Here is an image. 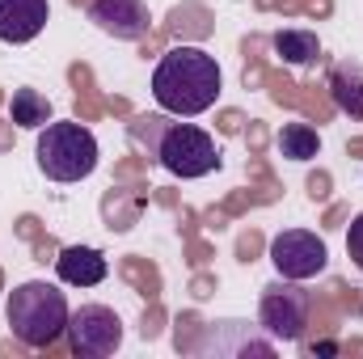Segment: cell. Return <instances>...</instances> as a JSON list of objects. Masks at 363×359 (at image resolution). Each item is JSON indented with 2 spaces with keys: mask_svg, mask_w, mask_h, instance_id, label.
<instances>
[{
  "mask_svg": "<svg viewBox=\"0 0 363 359\" xmlns=\"http://www.w3.org/2000/svg\"><path fill=\"white\" fill-rule=\"evenodd\" d=\"M224 89V77H220V64L211 51L203 47H169L157 68H152V97L165 114H178V118H194L203 110H211L220 101Z\"/></svg>",
  "mask_w": 363,
  "mask_h": 359,
  "instance_id": "1",
  "label": "cell"
},
{
  "mask_svg": "<svg viewBox=\"0 0 363 359\" xmlns=\"http://www.w3.org/2000/svg\"><path fill=\"white\" fill-rule=\"evenodd\" d=\"M68 296L47 283V279H30V283H17L9 292V326H13V338L43 351L51 343H60L68 334Z\"/></svg>",
  "mask_w": 363,
  "mask_h": 359,
  "instance_id": "2",
  "label": "cell"
},
{
  "mask_svg": "<svg viewBox=\"0 0 363 359\" xmlns=\"http://www.w3.org/2000/svg\"><path fill=\"white\" fill-rule=\"evenodd\" d=\"M34 157L51 182H81L97 170V136L85 123H47L38 127Z\"/></svg>",
  "mask_w": 363,
  "mask_h": 359,
  "instance_id": "3",
  "label": "cell"
},
{
  "mask_svg": "<svg viewBox=\"0 0 363 359\" xmlns=\"http://www.w3.org/2000/svg\"><path fill=\"white\" fill-rule=\"evenodd\" d=\"M157 161L174 174V178H207L220 170V148L216 140L194 127V123H165L157 136Z\"/></svg>",
  "mask_w": 363,
  "mask_h": 359,
  "instance_id": "4",
  "label": "cell"
},
{
  "mask_svg": "<svg viewBox=\"0 0 363 359\" xmlns=\"http://www.w3.org/2000/svg\"><path fill=\"white\" fill-rule=\"evenodd\" d=\"M308 292L300 287V279H274L271 287H262V309H258V321L262 330L271 334L274 343H300L304 338V326H308Z\"/></svg>",
  "mask_w": 363,
  "mask_h": 359,
  "instance_id": "5",
  "label": "cell"
},
{
  "mask_svg": "<svg viewBox=\"0 0 363 359\" xmlns=\"http://www.w3.org/2000/svg\"><path fill=\"white\" fill-rule=\"evenodd\" d=\"M68 343H72L77 355H85V359L114 355L118 343H123V321L106 304H81L68 317Z\"/></svg>",
  "mask_w": 363,
  "mask_h": 359,
  "instance_id": "6",
  "label": "cell"
},
{
  "mask_svg": "<svg viewBox=\"0 0 363 359\" xmlns=\"http://www.w3.org/2000/svg\"><path fill=\"white\" fill-rule=\"evenodd\" d=\"M271 263L283 279H317L321 270L330 267V250L317 233L308 228H283L271 241Z\"/></svg>",
  "mask_w": 363,
  "mask_h": 359,
  "instance_id": "7",
  "label": "cell"
},
{
  "mask_svg": "<svg viewBox=\"0 0 363 359\" xmlns=\"http://www.w3.org/2000/svg\"><path fill=\"white\" fill-rule=\"evenodd\" d=\"M89 21L110 34V38H123V43H140L152 26V13L144 0H93L89 4Z\"/></svg>",
  "mask_w": 363,
  "mask_h": 359,
  "instance_id": "8",
  "label": "cell"
},
{
  "mask_svg": "<svg viewBox=\"0 0 363 359\" xmlns=\"http://www.w3.org/2000/svg\"><path fill=\"white\" fill-rule=\"evenodd\" d=\"M51 21L47 0H0V43H34Z\"/></svg>",
  "mask_w": 363,
  "mask_h": 359,
  "instance_id": "9",
  "label": "cell"
},
{
  "mask_svg": "<svg viewBox=\"0 0 363 359\" xmlns=\"http://www.w3.org/2000/svg\"><path fill=\"white\" fill-rule=\"evenodd\" d=\"M106 254L101 250H93V245H68V250H60V258H55V275L68 283V287H97L101 279H106Z\"/></svg>",
  "mask_w": 363,
  "mask_h": 359,
  "instance_id": "10",
  "label": "cell"
},
{
  "mask_svg": "<svg viewBox=\"0 0 363 359\" xmlns=\"http://www.w3.org/2000/svg\"><path fill=\"white\" fill-rule=\"evenodd\" d=\"M330 97L347 118L363 123V68L355 60H338L330 68Z\"/></svg>",
  "mask_w": 363,
  "mask_h": 359,
  "instance_id": "11",
  "label": "cell"
},
{
  "mask_svg": "<svg viewBox=\"0 0 363 359\" xmlns=\"http://www.w3.org/2000/svg\"><path fill=\"white\" fill-rule=\"evenodd\" d=\"M271 47H274V55L283 64H291V68H308L321 55V43H317L313 30H279L271 38Z\"/></svg>",
  "mask_w": 363,
  "mask_h": 359,
  "instance_id": "12",
  "label": "cell"
},
{
  "mask_svg": "<svg viewBox=\"0 0 363 359\" xmlns=\"http://www.w3.org/2000/svg\"><path fill=\"white\" fill-rule=\"evenodd\" d=\"M9 118L26 131H38L51 123V101L38 89H13V101H9Z\"/></svg>",
  "mask_w": 363,
  "mask_h": 359,
  "instance_id": "13",
  "label": "cell"
},
{
  "mask_svg": "<svg viewBox=\"0 0 363 359\" xmlns=\"http://www.w3.org/2000/svg\"><path fill=\"white\" fill-rule=\"evenodd\" d=\"M279 153H283L287 161H313V157L321 153L317 127H308V123H283V131H279Z\"/></svg>",
  "mask_w": 363,
  "mask_h": 359,
  "instance_id": "14",
  "label": "cell"
},
{
  "mask_svg": "<svg viewBox=\"0 0 363 359\" xmlns=\"http://www.w3.org/2000/svg\"><path fill=\"white\" fill-rule=\"evenodd\" d=\"M347 254H351V263L363 270V211L351 220V228H347Z\"/></svg>",
  "mask_w": 363,
  "mask_h": 359,
  "instance_id": "15",
  "label": "cell"
}]
</instances>
